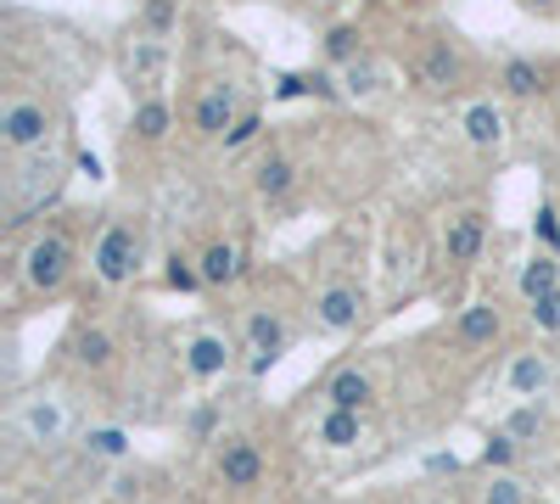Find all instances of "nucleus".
<instances>
[{"mask_svg": "<svg viewBox=\"0 0 560 504\" xmlns=\"http://www.w3.org/2000/svg\"><path fill=\"white\" fill-rule=\"evenodd\" d=\"M18 421H23L28 443H57V437H62V409H57L51 398H28V403L18 409Z\"/></svg>", "mask_w": 560, "mask_h": 504, "instance_id": "nucleus-26", "label": "nucleus"}, {"mask_svg": "<svg viewBox=\"0 0 560 504\" xmlns=\"http://www.w3.org/2000/svg\"><path fill=\"white\" fill-rule=\"evenodd\" d=\"M179 23V0H140V34L147 39H168Z\"/></svg>", "mask_w": 560, "mask_h": 504, "instance_id": "nucleus-27", "label": "nucleus"}, {"mask_svg": "<svg viewBox=\"0 0 560 504\" xmlns=\"http://www.w3.org/2000/svg\"><path fill=\"white\" fill-rule=\"evenodd\" d=\"M459 129H465V141H471L477 152H499L504 146V107L499 102H471L465 118H459Z\"/></svg>", "mask_w": 560, "mask_h": 504, "instance_id": "nucleus-20", "label": "nucleus"}, {"mask_svg": "<svg viewBox=\"0 0 560 504\" xmlns=\"http://www.w3.org/2000/svg\"><path fill=\"white\" fill-rule=\"evenodd\" d=\"M185 437L191 443H219L224 437V426H219V403H202L191 421H185Z\"/></svg>", "mask_w": 560, "mask_h": 504, "instance_id": "nucleus-32", "label": "nucleus"}, {"mask_svg": "<svg viewBox=\"0 0 560 504\" xmlns=\"http://www.w3.org/2000/svg\"><path fill=\"white\" fill-rule=\"evenodd\" d=\"M342 84H348V96H376V90H382V62H376V57L353 62V68L342 73Z\"/></svg>", "mask_w": 560, "mask_h": 504, "instance_id": "nucleus-31", "label": "nucleus"}, {"mask_svg": "<svg viewBox=\"0 0 560 504\" xmlns=\"http://www.w3.org/2000/svg\"><path fill=\"white\" fill-rule=\"evenodd\" d=\"M488 208L482 202H459V208H448L443 213V231H438V247H443V263L454 269V274H471L477 263H482V253H488Z\"/></svg>", "mask_w": 560, "mask_h": 504, "instance_id": "nucleus-9", "label": "nucleus"}, {"mask_svg": "<svg viewBox=\"0 0 560 504\" xmlns=\"http://www.w3.org/2000/svg\"><path fill=\"white\" fill-rule=\"evenodd\" d=\"M510 437H516L522 448H533V443H544L549 437V426H555V415H549V403L544 398H527V403H516V409H510V415L499 421Z\"/></svg>", "mask_w": 560, "mask_h": 504, "instance_id": "nucleus-21", "label": "nucleus"}, {"mask_svg": "<svg viewBox=\"0 0 560 504\" xmlns=\"http://www.w3.org/2000/svg\"><path fill=\"white\" fill-rule=\"evenodd\" d=\"M179 364H185V376H191V382H219V376L236 371V337H224V331H197L191 342H185Z\"/></svg>", "mask_w": 560, "mask_h": 504, "instance_id": "nucleus-14", "label": "nucleus"}, {"mask_svg": "<svg viewBox=\"0 0 560 504\" xmlns=\"http://www.w3.org/2000/svg\"><path fill=\"white\" fill-rule=\"evenodd\" d=\"M308 308H314V331H325V337H348V331L364 326L370 292H364V281H353V274H331V281L314 292Z\"/></svg>", "mask_w": 560, "mask_h": 504, "instance_id": "nucleus-10", "label": "nucleus"}, {"mask_svg": "<svg viewBox=\"0 0 560 504\" xmlns=\"http://www.w3.org/2000/svg\"><path fill=\"white\" fill-rule=\"evenodd\" d=\"M62 129V113L51 96H34V90L12 84L7 102H0V152L7 157H34L51 152V134Z\"/></svg>", "mask_w": 560, "mask_h": 504, "instance_id": "nucleus-5", "label": "nucleus"}, {"mask_svg": "<svg viewBox=\"0 0 560 504\" xmlns=\"http://www.w3.org/2000/svg\"><path fill=\"white\" fill-rule=\"evenodd\" d=\"M298 179H303V168H298V157H292V152H264V157H258V168H253V191H258V202L280 208V202H292Z\"/></svg>", "mask_w": 560, "mask_h": 504, "instance_id": "nucleus-18", "label": "nucleus"}, {"mask_svg": "<svg viewBox=\"0 0 560 504\" xmlns=\"http://www.w3.org/2000/svg\"><path fill=\"white\" fill-rule=\"evenodd\" d=\"M555 62H544V57H522V51H510V57H499V68H493V84H499V96L504 102H544V96H555Z\"/></svg>", "mask_w": 560, "mask_h": 504, "instance_id": "nucleus-11", "label": "nucleus"}, {"mask_svg": "<svg viewBox=\"0 0 560 504\" xmlns=\"http://www.w3.org/2000/svg\"><path fill=\"white\" fill-rule=\"evenodd\" d=\"M314 443L319 448H359L364 443V415H353V409H325V415L314 421Z\"/></svg>", "mask_w": 560, "mask_h": 504, "instance_id": "nucleus-22", "label": "nucleus"}, {"mask_svg": "<svg viewBox=\"0 0 560 504\" xmlns=\"http://www.w3.org/2000/svg\"><path fill=\"white\" fill-rule=\"evenodd\" d=\"M107 213H79V208H62L45 224L12 247V281L28 303H57L73 292L79 281V263L90 258V242H96Z\"/></svg>", "mask_w": 560, "mask_h": 504, "instance_id": "nucleus-1", "label": "nucleus"}, {"mask_svg": "<svg viewBox=\"0 0 560 504\" xmlns=\"http://www.w3.org/2000/svg\"><path fill=\"white\" fill-rule=\"evenodd\" d=\"M448 342H454L459 353H493V348L504 342V308H499L493 297L459 308L454 326H448Z\"/></svg>", "mask_w": 560, "mask_h": 504, "instance_id": "nucleus-13", "label": "nucleus"}, {"mask_svg": "<svg viewBox=\"0 0 560 504\" xmlns=\"http://www.w3.org/2000/svg\"><path fill=\"white\" fill-rule=\"evenodd\" d=\"M213 482L230 493V499H253L264 493L269 482V454L253 432H224L213 443Z\"/></svg>", "mask_w": 560, "mask_h": 504, "instance_id": "nucleus-6", "label": "nucleus"}, {"mask_svg": "<svg viewBox=\"0 0 560 504\" xmlns=\"http://www.w3.org/2000/svg\"><path fill=\"white\" fill-rule=\"evenodd\" d=\"M482 504H533V493H527L516 477H488V488H482Z\"/></svg>", "mask_w": 560, "mask_h": 504, "instance_id": "nucleus-34", "label": "nucleus"}, {"mask_svg": "<svg viewBox=\"0 0 560 504\" xmlns=\"http://www.w3.org/2000/svg\"><path fill=\"white\" fill-rule=\"evenodd\" d=\"M84 454H90V460H124V454H129V437H124L118 426L84 432Z\"/></svg>", "mask_w": 560, "mask_h": 504, "instance_id": "nucleus-30", "label": "nucleus"}, {"mask_svg": "<svg viewBox=\"0 0 560 504\" xmlns=\"http://www.w3.org/2000/svg\"><path fill=\"white\" fill-rule=\"evenodd\" d=\"M533 242H538V253H555L560 258V208L555 202H538L533 208Z\"/></svg>", "mask_w": 560, "mask_h": 504, "instance_id": "nucleus-29", "label": "nucleus"}, {"mask_svg": "<svg viewBox=\"0 0 560 504\" xmlns=\"http://www.w3.org/2000/svg\"><path fill=\"white\" fill-rule=\"evenodd\" d=\"M242 113H247L242 107V90L230 84V79H208L197 96H191V107H185V134H191L197 146H224V134L236 129Z\"/></svg>", "mask_w": 560, "mask_h": 504, "instance_id": "nucleus-8", "label": "nucleus"}, {"mask_svg": "<svg viewBox=\"0 0 560 504\" xmlns=\"http://www.w3.org/2000/svg\"><path fill=\"white\" fill-rule=\"evenodd\" d=\"M522 454H527V448H522L516 437H510L504 426H493V432L482 437V454H477V466H482V471H493V477H516Z\"/></svg>", "mask_w": 560, "mask_h": 504, "instance_id": "nucleus-24", "label": "nucleus"}, {"mask_svg": "<svg viewBox=\"0 0 560 504\" xmlns=\"http://www.w3.org/2000/svg\"><path fill=\"white\" fill-rule=\"evenodd\" d=\"M73 168L90 174V179H102V157H96V152H73Z\"/></svg>", "mask_w": 560, "mask_h": 504, "instance_id": "nucleus-35", "label": "nucleus"}, {"mask_svg": "<svg viewBox=\"0 0 560 504\" xmlns=\"http://www.w3.org/2000/svg\"><path fill=\"white\" fill-rule=\"evenodd\" d=\"M522 12H538V17H560V0H516Z\"/></svg>", "mask_w": 560, "mask_h": 504, "instance_id": "nucleus-36", "label": "nucleus"}, {"mask_svg": "<svg viewBox=\"0 0 560 504\" xmlns=\"http://www.w3.org/2000/svg\"><path fill=\"white\" fill-rule=\"evenodd\" d=\"M555 382H560L555 353L522 348V353H510V364H504V387L516 392L522 403H527V398H549V392H555Z\"/></svg>", "mask_w": 560, "mask_h": 504, "instance_id": "nucleus-15", "label": "nucleus"}, {"mask_svg": "<svg viewBox=\"0 0 560 504\" xmlns=\"http://www.w3.org/2000/svg\"><path fill=\"white\" fill-rule=\"evenodd\" d=\"M533 504H555V499H533Z\"/></svg>", "mask_w": 560, "mask_h": 504, "instance_id": "nucleus-39", "label": "nucleus"}, {"mask_svg": "<svg viewBox=\"0 0 560 504\" xmlns=\"http://www.w3.org/2000/svg\"><path fill=\"white\" fill-rule=\"evenodd\" d=\"M147 253H152L147 219H140V213H107L96 242H90V274H96V286L124 292L140 274V263H147Z\"/></svg>", "mask_w": 560, "mask_h": 504, "instance_id": "nucleus-3", "label": "nucleus"}, {"mask_svg": "<svg viewBox=\"0 0 560 504\" xmlns=\"http://www.w3.org/2000/svg\"><path fill=\"white\" fill-rule=\"evenodd\" d=\"M527 319H533V331H544V337H560V292H549V297L527 303Z\"/></svg>", "mask_w": 560, "mask_h": 504, "instance_id": "nucleus-33", "label": "nucleus"}, {"mask_svg": "<svg viewBox=\"0 0 560 504\" xmlns=\"http://www.w3.org/2000/svg\"><path fill=\"white\" fill-rule=\"evenodd\" d=\"M62 364L68 371H79V376H90V382H102V376H113L118 364H124V337L107 326V319H73V331L62 337Z\"/></svg>", "mask_w": 560, "mask_h": 504, "instance_id": "nucleus-7", "label": "nucleus"}, {"mask_svg": "<svg viewBox=\"0 0 560 504\" xmlns=\"http://www.w3.org/2000/svg\"><path fill=\"white\" fill-rule=\"evenodd\" d=\"M516 292H522V303H538V297L560 292V258L555 253H533L522 263V274H516Z\"/></svg>", "mask_w": 560, "mask_h": 504, "instance_id": "nucleus-23", "label": "nucleus"}, {"mask_svg": "<svg viewBox=\"0 0 560 504\" xmlns=\"http://www.w3.org/2000/svg\"><path fill=\"white\" fill-rule=\"evenodd\" d=\"M197 263H202L208 292H230V286H242V274H247V247H242L236 236H213V242L197 253Z\"/></svg>", "mask_w": 560, "mask_h": 504, "instance_id": "nucleus-17", "label": "nucleus"}, {"mask_svg": "<svg viewBox=\"0 0 560 504\" xmlns=\"http://www.w3.org/2000/svg\"><path fill=\"white\" fill-rule=\"evenodd\" d=\"M73 179V157L62 152H34V157H7V231L23 236L28 224H45L51 213H62V186Z\"/></svg>", "mask_w": 560, "mask_h": 504, "instance_id": "nucleus-2", "label": "nucleus"}, {"mask_svg": "<svg viewBox=\"0 0 560 504\" xmlns=\"http://www.w3.org/2000/svg\"><path fill=\"white\" fill-rule=\"evenodd\" d=\"M471 79H477V62H471V51L459 45V34H443V28L420 34L415 57H409V84L420 90V96L448 102V96H459Z\"/></svg>", "mask_w": 560, "mask_h": 504, "instance_id": "nucleus-4", "label": "nucleus"}, {"mask_svg": "<svg viewBox=\"0 0 560 504\" xmlns=\"http://www.w3.org/2000/svg\"><path fill=\"white\" fill-rule=\"evenodd\" d=\"M555 107H560V73H555Z\"/></svg>", "mask_w": 560, "mask_h": 504, "instance_id": "nucleus-38", "label": "nucleus"}, {"mask_svg": "<svg viewBox=\"0 0 560 504\" xmlns=\"http://www.w3.org/2000/svg\"><path fill=\"white\" fill-rule=\"evenodd\" d=\"M168 141H174V102H168V96H147V102H135L129 129H124V157L135 163V152L147 157V152H163Z\"/></svg>", "mask_w": 560, "mask_h": 504, "instance_id": "nucleus-12", "label": "nucleus"}, {"mask_svg": "<svg viewBox=\"0 0 560 504\" xmlns=\"http://www.w3.org/2000/svg\"><path fill=\"white\" fill-rule=\"evenodd\" d=\"M314 7H319V0H314Z\"/></svg>", "mask_w": 560, "mask_h": 504, "instance_id": "nucleus-40", "label": "nucleus"}, {"mask_svg": "<svg viewBox=\"0 0 560 504\" xmlns=\"http://www.w3.org/2000/svg\"><path fill=\"white\" fill-rule=\"evenodd\" d=\"M376 7H415V0H376Z\"/></svg>", "mask_w": 560, "mask_h": 504, "instance_id": "nucleus-37", "label": "nucleus"}, {"mask_svg": "<svg viewBox=\"0 0 560 504\" xmlns=\"http://www.w3.org/2000/svg\"><path fill=\"white\" fill-rule=\"evenodd\" d=\"M319 398H325V409H353V415H364L370 398H376V376H370L364 364H337V371L319 382Z\"/></svg>", "mask_w": 560, "mask_h": 504, "instance_id": "nucleus-16", "label": "nucleus"}, {"mask_svg": "<svg viewBox=\"0 0 560 504\" xmlns=\"http://www.w3.org/2000/svg\"><path fill=\"white\" fill-rule=\"evenodd\" d=\"M264 129H269V118H264L258 107H247V113L236 118V129H230V134H224V152H230V157H236V152H247V146H258V141H264Z\"/></svg>", "mask_w": 560, "mask_h": 504, "instance_id": "nucleus-28", "label": "nucleus"}, {"mask_svg": "<svg viewBox=\"0 0 560 504\" xmlns=\"http://www.w3.org/2000/svg\"><path fill=\"white\" fill-rule=\"evenodd\" d=\"M163 292H179V297H197V292H208L197 253H179V247H174V253L163 258Z\"/></svg>", "mask_w": 560, "mask_h": 504, "instance_id": "nucleus-25", "label": "nucleus"}, {"mask_svg": "<svg viewBox=\"0 0 560 504\" xmlns=\"http://www.w3.org/2000/svg\"><path fill=\"white\" fill-rule=\"evenodd\" d=\"M319 57H325V68H331V73H348L353 62H364V57H370L364 28H359V23H337V28H325Z\"/></svg>", "mask_w": 560, "mask_h": 504, "instance_id": "nucleus-19", "label": "nucleus"}]
</instances>
